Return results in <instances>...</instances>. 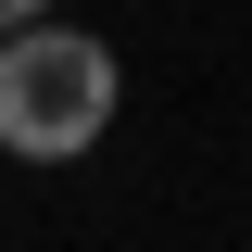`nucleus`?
Masks as SVG:
<instances>
[{
	"mask_svg": "<svg viewBox=\"0 0 252 252\" xmlns=\"http://www.w3.org/2000/svg\"><path fill=\"white\" fill-rule=\"evenodd\" d=\"M114 126V51L89 26H13L0 38V152L13 164H76Z\"/></svg>",
	"mask_w": 252,
	"mask_h": 252,
	"instance_id": "obj_1",
	"label": "nucleus"
},
{
	"mask_svg": "<svg viewBox=\"0 0 252 252\" xmlns=\"http://www.w3.org/2000/svg\"><path fill=\"white\" fill-rule=\"evenodd\" d=\"M38 13H51V0H0V38H13V26H38Z\"/></svg>",
	"mask_w": 252,
	"mask_h": 252,
	"instance_id": "obj_2",
	"label": "nucleus"
}]
</instances>
